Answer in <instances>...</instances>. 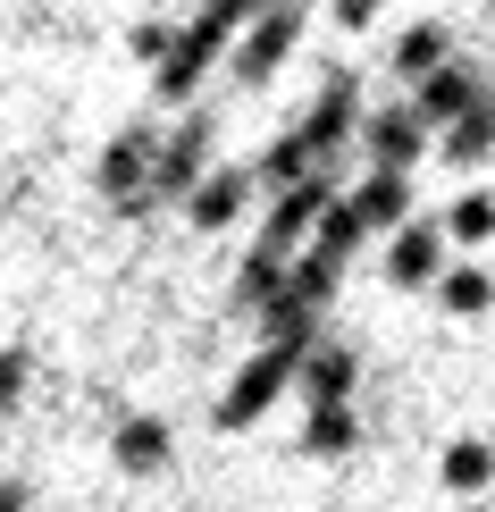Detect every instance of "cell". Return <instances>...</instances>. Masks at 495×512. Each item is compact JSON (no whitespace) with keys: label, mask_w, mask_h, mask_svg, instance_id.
Wrapping results in <instances>:
<instances>
[{"label":"cell","mask_w":495,"mask_h":512,"mask_svg":"<svg viewBox=\"0 0 495 512\" xmlns=\"http://www.w3.org/2000/svg\"><path fill=\"white\" fill-rule=\"evenodd\" d=\"M286 370H294V345H277L269 361H252V370L235 378V395L219 403V420H227V429H244V420H252V412H261V403L277 395V378H286Z\"/></svg>","instance_id":"6da1fadb"},{"label":"cell","mask_w":495,"mask_h":512,"mask_svg":"<svg viewBox=\"0 0 495 512\" xmlns=\"http://www.w3.org/2000/svg\"><path fill=\"white\" fill-rule=\"evenodd\" d=\"M160 462H168V429H160V420H126V429H118V471H160Z\"/></svg>","instance_id":"7a4b0ae2"},{"label":"cell","mask_w":495,"mask_h":512,"mask_svg":"<svg viewBox=\"0 0 495 512\" xmlns=\"http://www.w3.org/2000/svg\"><path fill=\"white\" fill-rule=\"evenodd\" d=\"M495 479V454H487V445H454V454H445V487H462V496H479V487Z\"/></svg>","instance_id":"3957f363"},{"label":"cell","mask_w":495,"mask_h":512,"mask_svg":"<svg viewBox=\"0 0 495 512\" xmlns=\"http://www.w3.org/2000/svg\"><path fill=\"white\" fill-rule=\"evenodd\" d=\"M344 387H353V361H344V353H319L303 370V395L311 403H344Z\"/></svg>","instance_id":"277c9868"},{"label":"cell","mask_w":495,"mask_h":512,"mask_svg":"<svg viewBox=\"0 0 495 512\" xmlns=\"http://www.w3.org/2000/svg\"><path fill=\"white\" fill-rule=\"evenodd\" d=\"M353 445V420H344V403H311V454H344Z\"/></svg>","instance_id":"5b68a950"},{"label":"cell","mask_w":495,"mask_h":512,"mask_svg":"<svg viewBox=\"0 0 495 512\" xmlns=\"http://www.w3.org/2000/svg\"><path fill=\"white\" fill-rule=\"evenodd\" d=\"M428 269H437V244H428V236H403V244H395V277H403V286H420Z\"/></svg>","instance_id":"8992f818"},{"label":"cell","mask_w":495,"mask_h":512,"mask_svg":"<svg viewBox=\"0 0 495 512\" xmlns=\"http://www.w3.org/2000/svg\"><path fill=\"white\" fill-rule=\"evenodd\" d=\"M445 303H454V311H487V277H479V269L445 277Z\"/></svg>","instance_id":"52a82bcc"},{"label":"cell","mask_w":495,"mask_h":512,"mask_svg":"<svg viewBox=\"0 0 495 512\" xmlns=\"http://www.w3.org/2000/svg\"><path fill=\"white\" fill-rule=\"evenodd\" d=\"M0 512H17V487H0Z\"/></svg>","instance_id":"ba28073f"},{"label":"cell","mask_w":495,"mask_h":512,"mask_svg":"<svg viewBox=\"0 0 495 512\" xmlns=\"http://www.w3.org/2000/svg\"><path fill=\"white\" fill-rule=\"evenodd\" d=\"M9 378H17V370H0V403H9Z\"/></svg>","instance_id":"9c48e42d"}]
</instances>
